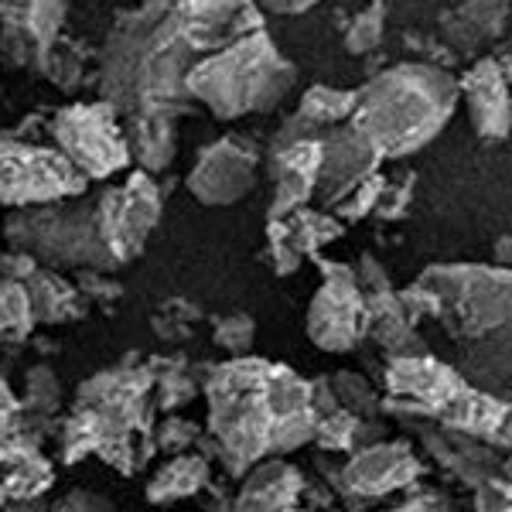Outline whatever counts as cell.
<instances>
[{"label": "cell", "mask_w": 512, "mask_h": 512, "mask_svg": "<svg viewBox=\"0 0 512 512\" xmlns=\"http://www.w3.org/2000/svg\"><path fill=\"white\" fill-rule=\"evenodd\" d=\"M52 512H113V506L93 492H72V495H65Z\"/></svg>", "instance_id": "5bb4252c"}, {"label": "cell", "mask_w": 512, "mask_h": 512, "mask_svg": "<svg viewBox=\"0 0 512 512\" xmlns=\"http://www.w3.org/2000/svg\"><path fill=\"white\" fill-rule=\"evenodd\" d=\"M7 512H41L38 506H14V509H7Z\"/></svg>", "instance_id": "2e32d148"}, {"label": "cell", "mask_w": 512, "mask_h": 512, "mask_svg": "<svg viewBox=\"0 0 512 512\" xmlns=\"http://www.w3.org/2000/svg\"><path fill=\"white\" fill-rule=\"evenodd\" d=\"M7 239L14 250L38 256L52 267H120L99 233L96 202L72 205V198H62V202L21 209L7 222Z\"/></svg>", "instance_id": "6da1fadb"}, {"label": "cell", "mask_w": 512, "mask_h": 512, "mask_svg": "<svg viewBox=\"0 0 512 512\" xmlns=\"http://www.w3.org/2000/svg\"><path fill=\"white\" fill-rule=\"evenodd\" d=\"M86 192V178L55 147H35L21 140H0V202L31 209V205L62 202Z\"/></svg>", "instance_id": "277c9868"}, {"label": "cell", "mask_w": 512, "mask_h": 512, "mask_svg": "<svg viewBox=\"0 0 512 512\" xmlns=\"http://www.w3.org/2000/svg\"><path fill=\"white\" fill-rule=\"evenodd\" d=\"M18 417H21L18 396L11 393L7 379L0 376V451L11 448V437H14V431H18Z\"/></svg>", "instance_id": "7c38bea8"}, {"label": "cell", "mask_w": 512, "mask_h": 512, "mask_svg": "<svg viewBox=\"0 0 512 512\" xmlns=\"http://www.w3.org/2000/svg\"><path fill=\"white\" fill-rule=\"evenodd\" d=\"M205 482V461L202 458H175L171 465H164L154 482L147 485V499L151 502H171L181 495H192L198 485Z\"/></svg>", "instance_id": "9c48e42d"}, {"label": "cell", "mask_w": 512, "mask_h": 512, "mask_svg": "<svg viewBox=\"0 0 512 512\" xmlns=\"http://www.w3.org/2000/svg\"><path fill=\"white\" fill-rule=\"evenodd\" d=\"M35 325V308L24 280H0V338H24Z\"/></svg>", "instance_id": "30bf717a"}, {"label": "cell", "mask_w": 512, "mask_h": 512, "mask_svg": "<svg viewBox=\"0 0 512 512\" xmlns=\"http://www.w3.org/2000/svg\"><path fill=\"white\" fill-rule=\"evenodd\" d=\"M284 65L267 41H243L233 52L219 55V59L198 65L188 76V89L202 96L212 110L222 117H233L243 110H260V106L274 103L284 93Z\"/></svg>", "instance_id": "7a4b0ae2"}, {"label": "cell", "mask_w": 512, "mask_h": 512, "mask_svg": "<svg viewBox=\"0 0 512 512\" xmlns=\"http://www.w3.org/2000/svg\"><path fill=\"white\" fill-rule=\"evenodd\" d=\"M35 256L28 253H0V280H28V274L35 270Z\"/></svg>", "instance_id": "9a60e30c"}, {"label": "cell", "mask_w": 512, "mask_h": 512, "mask_svg": "<svg viewBox=\"0 0 512 512\" xmlns=\"http://www.w3.org/2000/svg\"><path fill=\"white\" fill-rule=\"evenodd\" d=\"M24 403L38 414H52L59 407V379L52 376V369L38 366L28 373V393H24Z\"/></svg>", "instance_id": "8fae6325"}, {"label": "cell", "mask_w": 512, "mask_h": 512, "mask_svg": "<svg viewBox=\"0 0 512 512\" xmlns=\"http://www.w3.org/2000/svg\"><path fill=\"white\" fill-rule=\"evenodd\" d=\"M4 18V48H14V62H28V55L45 52L59 41V31L69 18V0H0Z\"/></svg>", "instance_id": "8992f818"}, {"label": "cell", "mask_w": 512, "mask_h": 512, "mask_svg": "<svg viewBox=\"0 0 512 512\" xmlns=\"http://www.w3.org/2000/svg\"><path fill=\"white\" fill-rule=\"evenodd\" d=\"M253 181V161L243 158L233 147H216L198 161L195 175H192V192L202 202L222 205V202H236L239 195L250 188Z\"/></svg>", "instance_id": "52a82bcc"}, {"label": "cell", "mask_w": 512, "mask_h": 512, "mask_svg": "<svg viewBox=\"0 0 512 512\" xmlns=\"http://www.w3.org/2000/svg\"><path fill=\"white\" fill-rule=\"evenodd\" d=\"M216 338H219V345H226V349H233V352L246 349V345H250V338H253V325L243 315H236V318H229L226 325H219Z\"/></svg>", "instance_id": "4fadbf2b"}, {"label": "cell", "mask_w": 512, "mask_h": 512, "mask_svg": "<svg viewBox=\"0 0 512 512\" xmlns=\"http://www.w3.org/2000/svg\"><path fill=\"white\" fill-rule=\"evenodd\" d=\"M52 137L86 181L117 175L134 158L130 140L117 123V106L113 103L65 106L52 123Z\"/></svg>", "instance_id": "3957f363"}, {"label": "cell", "mask_w": 512, "mask_h": 512, "mask_svg": "<svg viewBox=\"0 0 512 512\" xmlns=\"http://www.w3.org/2000/svg\"><path fill=\"white\" fill-rule=\"evenodd\" d=\"M158 188L151 185V178L140 171L127 181L123 188H113L96 202V219L99 233H103L106 250L113 253V260L123 263L130 260L140 246H144L147 233L158 222Z\"/></svg>", "instance_id": "5b68a950"}, {"label": "cell", "mask_w": 512, "mask_h": 512, "mask_svg": "<svg viewBox=\"0 0 512 512\" xmlns=\"http://www.w3.org/2000/svg\"><path fill=\"white\" fill-rule=\"evenodd\" d=\"M24 287H28L31 308H35V321H65L69 315H76V291L59 274L35 267L24 280Z\"/></svg>", "instance_id": "ba28073f"}]
</instances>
